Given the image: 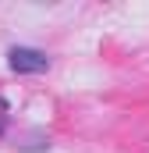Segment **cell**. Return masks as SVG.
Wrapping results in <instances>:
<instances>
[{
  "label": "cell",
  "mask_w": 149,
  "mask_h": 153,
  "mask_svg": "<svg viewBox=\"0 0 149 153\" xmlns=\"http://www.w3.org/2000/svg\"><path fill=\"white\" fill-rule=\"evenodd\" d=\"M7 68L18 71V75H39V71L50 68V57L36 46H11L7 50Z\"/></svg>",
  "instance_id": "6da1fadb"
},
{
  "label": "cell",
  "mask_w": 149,
  "mask_h": 153,
  "mask_svg": "<svg viewBox=\"0 0 149 153\" xmlns=\"http://www.w3.org/2000/svg\"><path fill=\"white\" fill-rule=\"evenodd\" d=\"M4 111H7V103L0 100V132H4V121H7V117H4Z\"/></svg>",
  "instance_id": "7a4b0ae2"
}]
</instances>
